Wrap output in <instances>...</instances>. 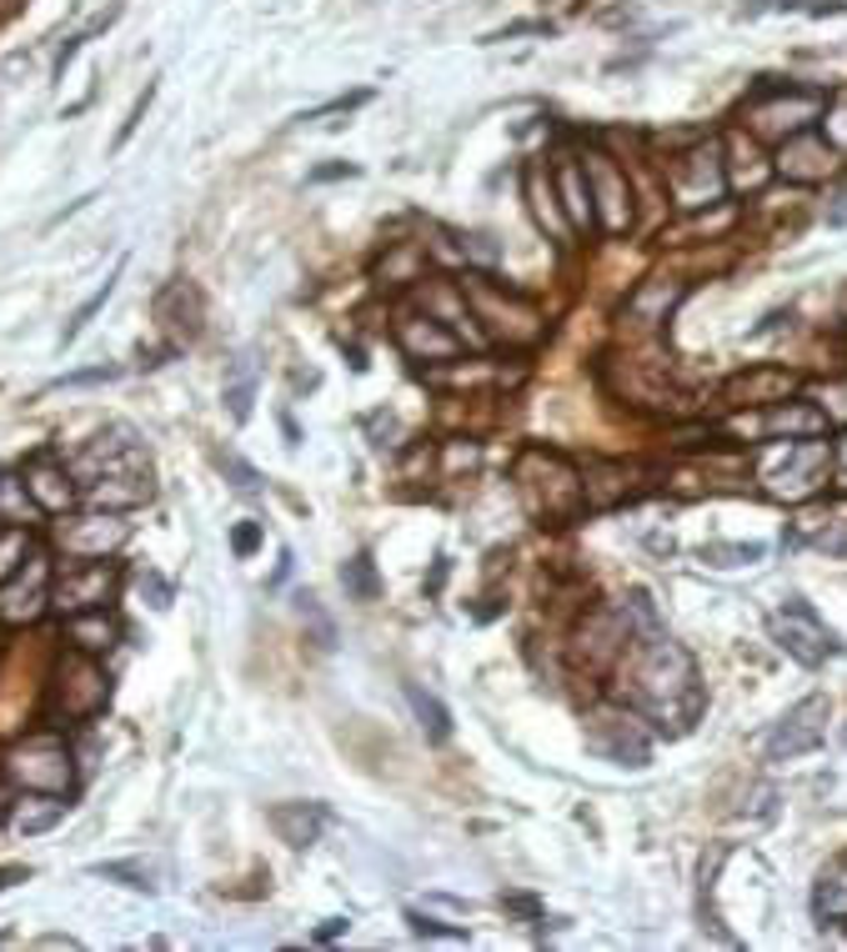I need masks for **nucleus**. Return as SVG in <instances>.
<instances>
[{
  "label": "nucleus",
  "instance_id": "f257e3e1",
  "mask_svg": "<svg viewBox=\"0 0 847 952\" xmlns=\"http://www.w3.org/2000/svg\"><path fill=\"white\" fill-rule=\"evenodd\" d=\"M622 671V697L652 722H672V732H687L702 711V687H697V661L687 657L682 641H672L662 627L632 631L617 657Z\"/></svg>",
  "mask_w": 847,
  "mask_h": 952
},
{
  "label": "nucleus",
  "instance_id": "f03ea898",
  "mask_svg": "<svg viewBox=\"0 0 847 952\" xmlns=\"http://www.w3.org/2000/svg\"><path fill=\"white\" fill-rule=\"evenodd\" d=\"M462 291H466V306H472V316H476V326H482L486 341H502V346H536V341H542L546 321L522 291L502 286V281L486 276V271H466Z\"/></svg>",
  "mask_w": 847,
  "mask_h": 952
},
{
  "label": "nucleus",
  "instance_id": "7ed1b4c3",
  "mask_svg": "<svg viewBox=\"0 0 847 952\" xmlns=\"http://www.w3.org/2000/svg\"><path fill=\"white\" fill-rule=\"evenodd\" d=\"M512 481H516V491H522L526 511H532L536 521H572L577 511L587 507L582 471L546 446H526L512 467Z\"/></svg>",
  "mask_w": 847,
  "mask_h": 952
},
{
  "label": "nucleus",
  "instance_id": "20e7f679",
  "mask_svg": "<svg viewBox=\"0 0 847 952\" xmlns=\"http://www.w3.org/2000/svg\"><path fill=\"white\" fill-rule=\"evenodd\" d=\"M106 701H111V677H106V667L91 657V651L66 647V657L56 661V671H51V717H56V727H76V722L101 717Z\"/></svg>",
  "mask_w": 847,
  "mask_h": 952
},
{
  "label": "nucleus",
  "instance_id": "39448f33",
  "mask_svg": "<svg viewBox=\"0 0 847 952\" xmlns=\"http://www.w3.org/2000/svg\"><path fill=\"white\" fill-rule=\"evenodd\" d=\"M0 777L21 792H71L76 767H71V747L56 732H31L21 737L6 757H0Z\"/></svg>",
  "mask_w": 847,
  "mask_h": 952
},
{
  "label": "nucleus",
  "instance_id": "423d86ee",
  "mask_svg": "<svg viewBox=\"0 0 847 952\" xmlns=\"http://www.w3.org/2000/svg\"><path fill=\"white\" fill-rule=\"evenodd\" d=\"M827 110V90H812V86H762L747 106V126L752 136L762 140H777L782 146L787 136L807 130L817 116Z\"/></svg>",
  "mask_w": 847,
  "mask_h": 952
},
{
  "label": "nucleus",
  "instance_id": "0eeeda50",
  "mask_svg": "<svg viewBox=\"0 0 847 952\" xmlns=\"http://www.w3.org/2000/svg\"><path fill=\"white\" fill-rule=\"evenodd\" d=\"M667 190H672L677 210H707L727 196V160L717 140H702L687 156L667 166Z\"/></svg>",
  "mask_w": 847,
  "mask_h": 952
},
{
  "label": "nucleus",
  "instance_id": "6e6552de",
  "mask_svg": "<svg viewBox=\"0 0 847 952\" xmlns=\"http://www.w3.org/2000/svg\"><path fill=\"white\" fill-rule=\"evenodd\" d=\"M51 551L31 547V557L0 581V627H36V621L51 611Z\"/></svg>",
  "mask_w": 847,
  "mask_h": 952
},
{
  "label": "nucleus",
  "instance_id": "1a4fd4ad",
  "mask_svg": "<svg viewBox=\"0 0 847 952\" xmlns=\"http://www.w3.org/2000/svg\"><path fill=\"white\" fill-rule=\"evenodd\" d=\"M772 637H777V647H782L792 661H802V667H823V661L837 651L833 627H827L802 597H787L782 607L772 611Z\"/></svg>",
  "mask_w": 847,
  "mask_h": 952
},
{
  "label": "nucleus",
  "instance_id": "9d476101",
  "mask_svg": "<svg viewBox=\"0 0 847 952\" xmlns=\"http://www.w3.org/2000/svg\"><path fill=\"white\" fill-rule=\"evenodd\" d=\"M121 571L116 561H66V571L51 581V607L61 617H81V611H101L111 607Z\"/></svg>",
  "mask_w": 847,
  "mask_h": 952
},
{
  "label": "nucleus",
  "instance_id": "9b49d317",
  "mask_svg": "<svg viewBox=\"0 0 847 952\" xmlns=\"http://www.w3.org/2000/svg\"><path fill=\"white\" fill-rule=\"evenodd\" d=\"M126 537H131L126 511H86L56 527V547L66 551V561H106L126 547Z\"/></svg>",
  "mask_w": 847,
  "mask_h": 952
},
{
  "label": "nucleus",
  "instance_id": "f8f14e48",
  "mask_svg": "<svg viewBox=\"0 0 847 952\" xmlns=\"http://www.w3.org/2000/svg\"><path fill=\"white\" fill-rule=\"evenodd\" d=\"M827 717H833V701H827L823 691L802 697L772 732H767V757H772V762H792V757H807L812 747H823Z\"/></svg>",
  "mask_w": 847,
  "mask_h": 952
},
{
  "label": "nucleus",
  "instance_id": "ddd939ff",
  "mask_svg": "<svg viewBox=\"0 0 847 952\" xmlns=\"http://www.w3.org/2000/svg\"><path fill=\"white\" fill-rule=\"evenodd\" d=\"M582 170H587V186H592V210H597V226L607 236H622L632 226V186H627V170L617 166L612 156L592 150L582 156Z\"/></svg>",
  "mask_w": 847,
  "mask_h": 952
},
{
  "label": "nucleus",
  "instance_id": "4468645a",
  "mask_svg": "<svg viewBox=\"0 0 847 952\" xmlns=\"http://www.w3.org/2000/svg\"><path fill=\"white\" fill-rule=\"evenodd\" d=\"M827 467H833L827 441H817V436L787 441V457L767 471V491H772V497H787V501H802L827 481Z\"/></svg>",
  "mask_w": 847,
  "mask_h": 952
},
{
  "label": "nucleus",
  "instance_id": "2eb2a0df",
  "mask_svg": "<svg viewBox=\"0 0 847 952\" xmlns=\"http://www.w3.org/2000/svg\"><path fill=\"white\" fill-rule=\"evenodd\" d=\"M392 341H396V351H402L406 361H432V366L456 361L462 356V346H466L452 326H442V321L426 316V311H402L396 326H392Z\"/></svg>",
  "mask_w": 847,
  "mask_h": 952
},
{
  "label": "nucleus",
  "instance_id": "dca6fc26",
  "mask_svg": "<svg viewBox=\"0 0 847 952\" xmlns=\"http://www.w3.org/2000/svg\"><path fill=\"white\" fill-rule=\"evenodd\" d=\"M587 747L612 757L617 767H647L652 747H647V732L637 727L627 711H592V727H587Z\"/></svg>",
  "mask_w": 847,
  "mask_h": 952
},
{
  "label": "nucleus",
  "instance_id": "f3484780",
  "mask_svg": "<svg viewBox=\"0 0 847 952\" xmlns=\"http://www.w3.org/2000/svg\"><path fill=\"white\" fill-rule=\"evenodd\" d=\"M772 170L787 180H797V186H817V180H827L837 170V146L823 140L817 130H797V136H787L782 146H777Z\"/></svg>",
  "mask_w": 847,
  "mask_h": 952
},
{
  "label": "nucleus",
  "instance_id": "a211bd4d",
  "mask_svg": "<svg viewBox=\"0 0 847 952\" xmlns=\"http://www.w3.org/2000/svg\"><path fill=\"white\" fill-rule=\"evenodd\" d=\"M416 301H422L426 316H436L442 326H452L456 336L466 341V346H486L482 326H476L472 306H466L462 281H446V276H432V281H426V276H422V281H416Z\"/></svg>",
  "mask_w": 847,
  "mask_h": 952
},
{
  "label": "nucleus",
  "instance_id": "6ab92c4d",
  "mask_svg": "<svg viewBox=\"0 0 847 952\" xmlns=\"http://www.w3.org/2000/svg\"><path fill=\"white\" fill-rule=\"evenodd\" d=\"M156 321H161V331L171 336V346L196 341L206 326L201 286H196V281H166V286L156 291Z\"/></svg>",
  "mask_w": 847,
  "mask_h": 952
},
{
  "label": "nucleus",
  "instance_id": "aec40b11",
  "mask_svg": "<svg viewBox=\"0 0 847 952\" xmlns=\"http://www.w3.org/2000/svg\"><path fill=\"white\" fill-rule=\"evenodd\" d=\"M146 467H151V457H146V446L126 426H111L106 436H96L81 451V461H76V471H86L91 481L106 477V471H146Z\"/></svg>",
  "mask_w": 847,
  "mask_h": 952
},
{
  "label": "nucleus",
  "instance_id": "412c9836",
  "mask_svg": "<svg viewBox=\"0 0 847 952\" xmlns=\"http://www.w3.org/2000/svg\"><path fill=\"white\" fill-rule=\"evenodd\" d=\"M26 491H31V501L41 507V517H66V511L76 507V481H71V467L56 457H36L26 461Z\"/></svg>",
  "mask_w": 847,
  "mask_h": 952
},
{
  "label": "nucleus",
  "instance_id": "4be33fe9",
  "mask_svg": "<svg viewBox=\"0 0 847 952\" xmlns=\"http://www.w3.org/2000/svg\"><path fill=\"white\" fill-rule=\"evenodd\" d=\"M151 491H156L151 467L146 471H106V477H96L91 487L81 491V501L91 511H136V507L151 501Z\"/></svg>",
  "mask_w": 847,
  "mask_h": 952
},
{
  "label": "nucleus",
  "instance_id": "5701e85b",
  "mask_svg": "<svg viewBox=\"0 0 847 952\" xmlns=\"http://www.w3.org/2000/svg\"><path fill=\"white\" fill-rule=\"evenodd\" d=\"M687 296V281H667V276H652V281H642V286L627 296V306H622V326H632V331H657L667 316H672V306Z\"/></svg>",
  "mask_w": 847,
  "mask_h": 952
},
{
  "label": "nucleus",
  "instance_id": "b1692460",
  "mask_svg": "<svg viewBox=\"0 0 847 952\" xmlns=\"http://www.w3.org/2000/svg\"><path fill=\"white\" fill-rule=\"evenodd\" d=\"M762 436H787V441H807L827 431V411L812 406V401H772V411L752 421Z\"/></svg>",
  "mask_w": 847,
  "mask_h": 952
},
{
  "label": "nucleus",
  "instance_id": "393cba45",
  "mask_svg": "<svg viewBox=\"0 0 847 952\" xmlns=\"http://www.w3.org/2000/svg\"><path fill=\"white\" fill-rule=\"evenodd\" d=\"M797 386L792 371L782 366H757V371H742V376H732L722 386L727 401H737V406H772V401H787V391Z\"/></svg>",
  "mask_w": 847,
  "mask_h": 952
},
{
  "label": "nucleus",
  "instance_id": "a878e982",
  "mask_svg": "<svg viewBox=\"0 0 847 952\" xmlns=\"http://www.w3.org/2000/svg\"><path fill=\"white\" fill-rule=\"evenodd\" d=\"M61 817H66L61 792H21V797L6 807V827H11L16 837H41V832H51Z\"/></svg>",
  "mask_w": 847,
  "mask_h": 952
},
{
  "label": "nucleus",
  "instance_id": "bb28decb",
  "mask_svg": "<svg viewBox=\"0 0 847 952\" xmlns=\"http://www.w3.org/2000/svg\"><path fill=\"white\" fill-rule=\"evenodd\" d=\"M326 822H332V812L322 802H276L272 807V827L286 847H312Z\"/></svg>",
  "mask_w": 847,
  "mask_h": 952
},
{
  "label": "nucleus",
  "instance_id": "cd10ccee",
  "mask_svg": "<svg viewBox=\"0 0 847 952\" xmlns=\"http://www.w3.org/2000/svg\"><path fill=\"white\" fill-rule=\"evenodd\" d=\"M526 200H532V216H536V226L542 230H552L557 241L577 236L572 220H567V210H562V200H557V180H552V170L546 166H526Z\"/></svg>",
  "mask_w": 847,
  "mask_h": 952
},
{
  "label": "nucleus",
  "instance_id": "c85d7f7f",
  "mask_svg": "<svg viewBox=\"0 0 847 952\" xmlns=\"http://www.w3.org/2000/svg\"><path fill=\"white\" fill-rule=\"evenodd\" d=\"M552 180H557V200H562L572 230H592L597 226V210H592V186H587V170L577 166V160H557Z\"/></svg>",
  "mask_w": 847,
  "mask_h": 952
},
{
  "label": "nucleus",
  "instance_id": "c756f323",
  "mask_svg": "<svg viewBox=\"0 0 847 952\" xmlns=\"http://www.w3.org/2000/svg\"><path fill=\"white\" fill-rule=\"evenodd\" d=\"M632 467H622V461H587L582 467V497H587V507H597V511H607V507H617V501H627L632 497Z\"/></svg>",
  "mask_w": 847,
  "mask_h": 952
},
{
  "label": "nucleus",
  "instance_id": "7c9ffc66",
  "mask_svg": "<svg viewBox=\"0 0 847 952\" xmlns=\"http://www.w3.org/2000/svg\"><path fill=\"white\" fill-rule=\"evenodd\" d=\"M116 637H121V621L111 617V611H81V617H66V641H71L76 651H91V657H101V651L116 647Z\"/></svg>",
  "mask_w": 847,
  "mask_h": 952
},
{
  "label": "nucleus",
  "instance_id": "2f4dec72",
  "mask_svg": "<svg viewBox=\"0 0 847 952\" xmlns=\"http://www.w3.org/2000/svg\"><path fill=\"white\" fill-rule=\"evenodd\" d=\"M426 276V246L422 241H396L386 261L376 266V286H416Z\"/></svg>",
  "mask_w": 847,
  "mask_h": 952
},
{
  "label": "nucleus",
  "instance_id": "473e14b6",
  "mask_svg": "<svg viewBox=\"0 0 847 952\" xmlns=\"http://www.w3.org/2000/svg\"><path fill=\"white\" fill-rule=\"evenodd\" d=\"M252 401H256V351H236L226 366V411L232 421H252Z\"/></svg>",
  "mask_w": 847,
  "mask_h": 952
},
{
  "label": "nucleus",
  "instance_id": "72a5a7b5",
  "mask_svg": "<svg viewBox=\"0 0 847 952\" xmlns=\"http://www.w3.org/2000/svg\"><path fill=\"white\" fill-rule=\"evenodd\" d=\"M36 517H41V507L26 491V477L6 471L0 477V527H36Z\"/></svg>",
  "mask_w": 847,
  "mask_h": 952
},
{
  "label": "nucleus",
  "instance_id": "f704fd0d",
  "mask_svg": "<svg viewBox=\"0 0 847 952\" xmlns=\"http://www.w3.org/2000/svg\"><path fill=\"white\" fill-rule=\"evenodd\" d=\"M737 220V206H717V216H702V210H687V220H677V226L662 230V241H672V246H682V241H697V236H722L727 226Z\"/></svg>",
  "mask_w": 847,
  "mask_h": 952
},
{
  "label": "nucleus",
  "instance_id": "c9c22d12",
  "mask_svg": "<svg viewBox=\"0 0 847 952\" xmlns=\"http://www.w3.org/2000/svg\"><path fill=\"white\" fill-rule=\"evenodd\" d=\"M406 701H412V711H416V722H422L426 742H446V737H452V711H446L426 687L406 681Z\"/></svg>",
  "mask_w": 847,
  "mask_h": 952
},
{
  "label": "nucleus",
  "instance_id": "e433bc0d",
  "mask_svg": "<svg viewBox=\"0 0 847 952\" xmlns=\"http://www.w3.org/2000/svg\"><path fill=\"white\" fill-rule=\"evenodd\" d=\"M817 917L823 922H847V857L817 877Z\"/></svg>",
  "mask_w": 847,
  "mask_h": 952
},
{
  "label": "nucleus",
  "instance_id": "4c0bfd02",
  "mask_svg": "<svg viewBox=\"0 0 847 952\" xmlns=\"http://www.w3.org/2000/svg\"><path fill=\"white\" fill-rule=\"evenodd\" d=\"M727 146H732V156H737L732 170H727V180H737V186H762V180L772 176V166H767L762 150H757L747 136H737V130H732V136H727Z\"/></svg>",
  "mask_w": 847,
  "mask_h": 952
},
{
  "label": "nucleus",
  "instance_id": "58836bf2",
  "mask_svg": "<svg viewBox=\"0 0 847 952\" xmlns=\"http://www.w3.org/2000/svg\"><path fill=\"white\" fill-rule=\"evenodd\" d=\"M121 271H126V261H116V271H111V276H106L101 286H96L91 296L81 301V306H76V316L66 321V331H61V346H71V341L81 336V331H86V326H91V321H96V311H101L106 301H111V291H116V276H121Z\"/></svg>",
  "mask_w": 847,
  "mask_h": 952
},
{
  "label": "nucleus",
  "instance_id": "ea45409f",
  "mask_svg": "<svg viewBox=\"0 0 847 952\" xmlns=\"http://www.w3.org/2000/svg\"><path fill=\"white\" fill-rule=\"evenodd\" d=\"M342 587H346V597H356V601L382 597V577H376V561L366 557V551H356V557L342 567Z\"/></svg>",
  "mask_w": 847,
  "mask_h": 952
},
{
  "label": "nucleus",
  "instance_id": "a19ab883",
  "mask_svg": "<svg viewBox=\"0 0 847 952\" xmlns=\"http://www.w3.org/2000/svg\"><path fill=\"white\" fill-rule=\"evenodd\" d=\"M702 561H712V567H752V561H762V547L757 541H712V547H702Z\"/></svg>",
  "mask_w": 847,
  "mask_h": 952
},
{
  "label": "nucleus",
  "instance_id": "79ce46f5",
  "mask_svg": "<svg viewBox=\"0 0 847 952\" xmlns=\"http://www.w3.org/2000/svg\"><path fill=\"white\" fill-rule=\"evenodd\" d=\"M91 872L106 882H121V887H131V892H156L151 867H141V862H96Z\"/></svg>",
  "mask_w": 847,
  "mask_h": 952
},
{
  "label": "nucleus",
  "instance_id": "37998d69",
  "mask_svg": "<svg viewBox=\"0 0 847 952\" xmlns=\"http://www.w3.org/2000/svg\"><path fill=\"white\" fill-rule=\"evenodd\" d=\"M296 611H302V621H312V631H316V641H322V647H336V627H332V617L322 611V601H316L312 591H302V597H296Z\"/></svg>",
  "mask_w": 847,
  "mask_h": 952
},
{
  "label": "nucleus",
  "instance_id": "c03bdc74",
  "mask_svg": "<svg viewBox=\"0 0 847 952\" xmlns=\"http://www.w3.org/2000/svg\"><path fill=\"white\" fill-rule=\"evenodd\" d=\"M216 467H221V477H232L236 491H256V487H262L256 467H252V461H242L236 451H216Z\"/></svg>",
  "mask_w": 847,
  "mask_h": 952
},
{
  "label": "nucleus",
  "instance_id": "a18cd8bd",
  "mask_svg": "<svg viewBox=\"0 0 847 952\" xmlns=\"http://www.w3.org/2000/svg\"><path fill=\"white\" fill-rule=\"evenodd\" d=\"M406 922H412V932L416 938H452V942H462L466 938V928H446V922H436V917H426V912H406Z\"/></svg>",
  "mask_w": 847,
  "mask_h": 952
},
{
  "label": "nucleus",
  "instance_id": "49530a36",
  "mask_svg": "<svg viewBox=\"0 0 847 952\" xmlns=\"http://www.w3.org/2000/svg\"><path fill=\"white\" fill-rule=\"evenodd\" d=\"M116 376H121V366L101 361V366H86V371H71V376H61V381H56V391H66V386H96V381H116Z\"/></svg>",
  "mask_w": 847,
  "mask_h": 952
},
{
  "label": "nucleus",
  "instance_id": "de8ad7c7",
  "mask_svg": "<svg viewBox=\"0 0 847 952\" xmlns=\"http://www.w3.org/2000/svg\"><path fill=\"white\" fill-rule=\"evenodd\" d=\"M256 547H262V521H236L232 527V551L236 557H252Z\"/></svg>",
  "mask_w": 847,
  "mask_h": 952
},
{
  "label": "nucleus",
  "instance_id": "09e8293b",
  "mask_svg": "<svg viewBox=\"0 0 847 952\" xmlns=\"http://www.w3.org/2000/svg\"><path fill=\"white\" fill-rule=\"evenodd\" d=\"M141 597L151 601L156 611H166V607H171V597H176V591H171V581H166V577H156V571H146V577H141Z\"/></svg>",
  "mask_w": 847,
  "mask_h": 952
},
{
  "label": "nucleus",
  "instance_id": "8fccbe9b",
  "mask_svg": "<svg viewBox=\"0 0 847 952\" xmlns=\"http://www.w3.org/2000/svg\"><path fill=\"white\" fill-rule=\"evenodd\" d=\"M372 100V90H352V96H342V100H332V106H322V110H312V116H302V120H322V116H346V110H356V106H366Z\"/></svg>",
  "mask_w": 847,
  "mask_h": 952
},
{
  "label": "nucleus",
  "instance_id": "3c124183",
  "mask_svg": "<svg viewBox=\"0 0 847 952\" xmlns=\"http://www.w3.org/2000/svg\"><path fill=\"white\" fill-rule=\"evenodd\" d=\"M462 256H476L482 266H496V256H502V251H496L492 236H462Z\"/></svg>",
  "mask_w": 847,
  "mask_h": 952
},
{
  "label": "nucleus",
  "instance_id": "603ef678",
  "mask_svg": "<svg viewBox=\"0 0 847 952\" xmlns=\"http://www.w3.org/2000/svg\"><path fill=\"white\" fill-rule=\"evenodd\" d=\"M151 96H156V86H146V96H136V106H131V116H126V126L116 130V146H126V140H131V130L141 126V116H146V106H151Z\"/></svg>",
  "mask_w": 847,
  "mask_h": 952
},
{
  "label": "nucleus",
  "instance_id": "864d4df0",
  "mask_svg": "<svg viewBox=\"0 0 847 952\" xmlns=\"http://www.w3.org/2000/svg\"><path fill=\"white\" fill-rule=\"evenodd\" d=\"M366 431H372V446H392V431H396V416H386V411H372V416H366Z\"/></svg>",
  "mask_w": 847,
  "mask_h": 952
},
{
  "label": "nucleus",
  "instance_id": "5fc2aeb1",
  "mask_svg": "<svg viewBox=\"0 0 847 952\" xmlns=\"http://www.w3.org/2000/svg\"><path fill=\"white\" fill-rule=\"evenodd\" d=\"M502 907H512V912H522V917L542 922V902L526 897V892H502Z\"/></svg>",
  "mask_w": 847,
  "mask_h": 952
},
{
  "label": "nucleus",
  "instance_id": "6e6d98bb",
  "mask_svg": "<svg viewBox=\"0 0 847 952\" xmlns=\"http://www.w3.org/2000/svg\"><path fill=\"white\" fill-rule=\"evenodd\" d=\"M817 547H823L827 557H847V521H837L833 531H823V537H817Z\"/></svg>",
  "mask_w": 847,
  "mask_h": 952
},
{
  "label": "nucleus",
  "instance_id": "4d7b16f0",
  "mask_svg": "<svg viewBox=\"0 0 847 952\" xmlns=\"http://www.w3.org/2000/svg\"><path fill=\"white\" fill-rule=\"evenodd\" d=\"M342 176H356L352 160H332V166H316L306 180H312V186H322V180H342Z\"/></svg>",
  "mask_w": 847,
  "mask_h": 952
},
{
  "label": "nucleus",
  "instance_id": "13d9d810",
  "mask_svg": "<svg viewBox=\"0 0 847 952\" xmlns=\"http://www.w3.org/2000/svg\"><path fill=\"white\" fill-rule=\"evenodd\" d=\"M346 932V917H326L322 928H316V942H332V938H342Z\"/></svg>",
  "mask_w": 847,
  "mask_h": 952
},
{
  "label": "nucleus",
  "instance_id": "bf43d9fd",
  "mask_svg": "<svg viewBox=\"0 0 847 952\" xmlns=\"http://www.w3.org/2000/svg\"><path fill=\"white\" fill-rule=\"evenodd\" d=\"M16 882H26V867H0V892L16 887Z\"/></svg>",
  "mask_w": 847,
  "mask_h": 952
},
{
  "label": "nucleus",
  "instance_id": "052dcab7",
  "mask_svg": "<svg viewBox=\"0 0 847 952\" xmlns=\"http://www.w3.org/2000/svg\"><path fill=\"white\" fill-rule=\"evenodd\" d=\"M827 220H833V226H843V220H847V190H837V206H833V216H827Z\"/></svg>",
  "mask_w": 847,
  "mask_h": 952
},
{
  "label": "nucleus",
  "instance_id": "680f3d73",
  "mask_svg": "<svg viewBox=\"0 0 847 952\" xmlns=\"http://www.w3.org/2000/svg\"><path fill=\"white\" fill-rule=\"evenodd\" d=\"M282 431H286V441H292V446L302 441V431H296V421H292V416H282Z\"/></svg>",
  "mask_w": 847,
  "mask_h": 952
},
{
  "label": "nucleus",
  "instance_id": "e2e57ef3",
  "mask_svg": "<svg viewBox=\"0 0 847 952\" xmlns=\"http://www.w3.org/2000/svg\"><path fill=\"white\" fill-rule=\"evenodd\" d=\"M837 471H843V481H847V436L837 441Z\"/></svg>",
  "mask_w": 847,
  "mask_h": 952
},
{
  "label": "nucleus",
  "instance_id": "0e129e2a",
  "mask_svg": "<svg viewBox=\"0 0 847 952\" xmlns=\"http://www.w3.org/2000/svg\"><path fill=\"white\" fill-rule=\"evenodd\" d=\"M16 10H21V0H0V20H11Z\"/></svg>",
  "mask_w": 847,
  "mask_h": 952
},
{
  "label": "nucleus",
  "instance_id": "69168bd1",
  "mask_svg": "<svg viewBox=\"0 0 847 952\" xmlns=\"http://www.w3.org/2000/svg\"><path fill=\"white\" fill-rule=\"evenodd\" d=\"M0 797H6V777H0Z\"/></svg>",
  "mask_w": 847,
  "mask_h": 952
},
{
  "label": "nucleus",
  "instance_id": "338daca9",
  "mask_svg": "<svg viewBox=\"0 0 847 952\" xmlns=\"http://www.w3.org/2000/svg\"><path fill=\"white\" fill-rule=\"evenodd\" d=\"M0 942H6V932H0Z\"/></svg>",
  "mask_w": 847,
  "mask_h": 952
}]
</instances>
